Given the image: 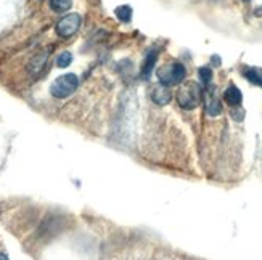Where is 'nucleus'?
Segmentation results:
<instances>
[{"label":"nucleus","mask_w":262,"mask_h":260,"mask_svg":"<svg viewBox=\"0 0 262 260\" xmlns=\"http://www.w3.org/2000/svg\"><path fill=\"white\" fill-rule=\"evenodd\" d=\"M185 76H187V71L183 68V64L180 63H172L158 69L159 84L167 85V87L182 84V82L185 80Z\"/></svg>","instance_id":"obj_2"},{"label":"nucleus","mask_w":262,"mask_h":260,"mask_svg":"<svg viewBox=\"0 0 262 260\" xmlns=\"http://www.w3.org/2000/svg\"><path fill=\"white\" fill-rule=\"evenodd\" d=\"M0 260H8V259H7V256H5V254H0Z\"/></svg>","instance_id":"obj_15"},{"label":"nucleus","mask_w":262,"mask_h":260,"mask_svg":"<svg viewBox=\"0 0 262 260\" xmlns=\"http://www.w3.org/2000/svg\"><path fill=\"white\" fill-rule=\"evenodd\" d=\"M243 2H251V0H243Z\"/></svg>","instance_id":"obj_16"},{"label":"nucleus","mask_w":262,"mask_h":260,"mask_svg":"<svg viewBox=\"0 0 262 260\" xmlns=\"http://www.w3.org/2000/svg\"><path fill=\"white\" fill-rule=\"evenodd\" d=\"M213 63H216V64H220V58L213 57Z\"/></svg>","instance_id":"obj_14"},{"label":"nucleus","mask_w":262,"mask_h":260,"mask_svg":"<svg viewBox=\"0 0 262 260\" xmlns=\"http://www.w3.org/2000/svg\"><path fill=\"white\" fill-rule=\"evenodd\" d=\"M222 111V103L220 100L216 95H209V98L206 100V113L209 116H217Z\"/></svg>","instance_id":"obj_8"},{"label":"nucleus","mask_w":262,"mask_h":260,"mask_svg":"<svg viewBox=\"0 0 262 260\" xmlns=\"http://www.w3.org/2000/svg\"><path fill=\"white\" fill-rule=\"evenodd\" d=\"M201 92H203L201 87L198 84L188 82L177 93V101H179V104L183 109H195L201 103V97H203Z\"/></svg>","instance_id":"obj_1"},{"label":"nucleus","mask_w":262,"mask_h":260,"mask_svg":"<svg viewBox=\"0 0 262 260\" xmlns=\"http://www.w3.org/2000/svg\"><path fill=\"white\" fill-rule=\"evenodd\" d=\"M77 85H79V79L76 74H65L53 80V84L50 85V93L55 98H66L72 92H76Z\"/></svg>","instance_id":"obj_3"},{"label":"nucleus","mask_w":262,"mask_h":260,"mask_svg":"<svg viewBox=\"0 0 262 260\" xmlns=\"http://www.w3.org/2000/svg\"><path fill=\"white\" fill-rule=\"evenodd\" d=\"M72 61V55L69 52H63V53H60V57L57 58V64H58V68H68V66L71 64Z\"/></svg>","instance_id":"obj_13"},{"label":"nucleus","mask_w":262,"mask_h":260,"mask_svg":"<svg viewBox=\"0 0 262 260\" xmlns=\"http://www.w3.org/2000/svg\"><path fill=\"white\" fill-rule=\"evenodd\" d=\"M72 3V0H50V7H52V10H55V12H66V10H69Z\"/></svg>","instance_id":"obj_11"},{"label":"nucleus","mask_w":262,"mask_h":260,"mask_svg":"<svg viewBox=\"0 0 262 260\" xmlns=\"http://www.w3.org/2000/svg\"><path fill=\"white\" fill-rule=\"evenodd\" d=\"M224 100L227 101V104H230L232 108H238L240 104H241V100H243V95L241 92H240V88L235 87V85H230L225 88L224 92Z\"/></svg>","instance_id":"obj_6"},{"label":"nucleus","mask_w":262,"mask_h":260,"mask_svg":"<svg viewBox=\"0 0 262 260\" xmlns=\"http://www.w3.org/2000/svg\"><path fill=\"white\" fill-rule=\"evenodd\" d=\"M116 16H118V20L122 21V23H129V21L132 20V8L129 7V5H121V7H118L114 10Z\"/></svg>","instance_id":"obj_9"},{"label":"nucleus","mask_w":262,"mask_h":260,"mask_svg":"<svg viewBox=\"0 0 262 260\" xmlns=\"http://www.w3.org/2000/svg\"><path fill=\"white\" fill-rule=\"evenodd\" d=\"M244 77L251 82V84H256V85H262V73L254 68H248L244 71Z\"/></svg>","instance_id":"obj_10"},{"label":"nucleus","mask_w":262,"mask_h":260,"mask_svg":"<svg viewBox=\"0 0 262 260\" xmlns=\"http://www.w3.org/2000/svg\"><path fill=\"white\" fill-rule=\"evenodd\" d=\"M81 27V16L77 13L66 15L65 18H61L57 24V32L60 37L68 39L71 36H74L77 29Z\"/></svg>","instance_id":"obj_4"},{"label":"nucleus","mask_w":262,"mask_h":260,"mask_svg":"<svg viewBox=\"0 0 262 260\" xmlns=\"http://www.w3.org/2000/svg\"><path fill=\"white\" fill-rule=\"evenodd\" d=\"M152 100L156 104H159V106H166V104L171 103L172 92L169 90V87H167V85L158 84V85H154L152 88Z\"/></svg>","instance_id":"obj_5"},{"label":"nucleus","mask_w":262,"mask_h":260,"mask_svg":"<svg viewBox=\"0 0 262 260\" xmlns=\"http://www.w3.org/2000/svg\"><path fill=\"white\" fill-rule=\"evenodd\" d=\"M156 60H158V52H156V50L148 52L147 58H145V61H143V66H142V79H145V80L150 79V76H152L153 68L156 64Z\"/></svg>","instance_id":"obj_7"},{"label":"nucleus","mask_w":262,"mask_h":260,"mask_svg":"<svg viewBox=\"0 0 262 260\" xmlns=\"http://www.w3.org/2000/svg\"><path fill=\"white\" fill-rule=\"evenodd\" d=\"M198 76L203 85H209L211 79H213V71H211V68H208V66H203V68L198 69Z\"/></svg>","instance_id":"obj_12"}]
</instances>
